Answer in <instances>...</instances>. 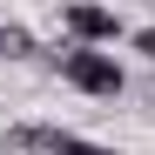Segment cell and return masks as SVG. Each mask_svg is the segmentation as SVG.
Returning a JSON list of instances; mask_svg holds the SVG:
<instances>
[{"mask_svg": "<svg viewBox=\"0 0 155 155\" xmlns=\"http://www.w3.org/2000/svg\"><path fill=\"white\" fill-rule=\"evenodd\" d=\"M54 68H61L68 88H81V94H94V101H115V94L128 88V74H121V61L108 54V47H61Z\"/></svg>", "mask_w": 155, "mask_h": 155, "instance_id": "6da1fadb", "label": "cell"}, {"mask_svg": "<svg viewBox=\"0 0 155 155\" xmlns=\"http://www.w3.org/2000/svg\"><path fill=\"white\" fill-rule=\"evenodd\" d=\"M61 27L74 34V47H115V41H121V14L74 0V7H61Z\"/></svg>", "mask_w": 155, "mask_h": 155, "instance_id": "7a4b0ae2", "label": "cell"}, {"mask_svg": "<svg viewBox=\"0 0 155 155\" xmlns=\"http://www.w3.org/2000/svg\"><path fill=\"white\" fill-rule=\"evenodd\" d=\"M0 54H7V61H27L34 54V34L20 27V20H0Z\"/></svg>", "mask_w": 155, "mask_h": 155, "instance_id": "3957f363", "label": "cell"}, {"mask_svg": "<svg viewBox=\"0 0 155 155\" xmlns=\"http://www.w3.org/2000/svg\"><path fill=\"white\" fill-rule=\"evenodd\" d=\"M54 155H121V148H108V142H88V135H74V128H61V135H54Z\"/></svg>", "mask_w": 155, "mask_h": 155, "instance_id": "277c9868", "label": "cell"}, {"mask_svg": "<svg viewBox=\"0 0 155 155\" xmlns=\"http://www.w3.org/2000/svg\"><path fill=\"white\" fill-rule=\"evenodd\" d=\"M128 41H135V54H148V61H155V20H148V27H135Z\"/></svg>", "mask_w": 155, "mask_h": 155, "instance_id": "5b68a950", "label": "cell"}]
</instances>
